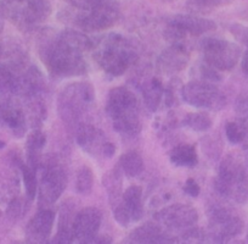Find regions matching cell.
<instances>
[{
	"label": "cell",
	"instance_id": "obj_1",
	"mask_svg": "<svg viewBox=\"0 0 248 244\" xmlns=\"http://www.w3.org/2000/svg\"><path fill=\"white\" fill-rule=\"evenodd\" d=\"M40 54L45 66L55 76H79L87 71V64L83 60L82 50L67 42L61 35L45 44Z\"/></svg>",
	"mask_w": 248,
	"mask_h": 244
},
{
	"label": "cell",
	"instance_id": "obj_2",
	"mask_svg": "<svg viewBox=\"0 0 248 244\" xmlns=\"http://www.w3.org/2000/svg\"><path fill=\"white\" fill-rule=\"evenodd\" d=\"M114 130L122 135L137 136L141 130L139 107L134 93L128 88L116 87L109 90L106 105Z\"/></svg>",
	"mask_w": 248,
	"mask_h": 244
},
{
	"label": "cell",
	"instance_id": "obj_3",
	"mask_svg": "<svg viewBox=\"0 0 248 244\" xmlns=\"http://www.w3.org/2000/svg\"><path fill=\"white\" fill-rule=\"evenodd\" d=\"M216 188L219 194L233 198L236 202L248 200V167L240 157L229 154L221 161Z\"/></svg>",
	"mask_w": 248,
	"mask_h": 244
},
{
	"label": "cell",
	"instance_id": "obj_4",
	"mask_svg": "<svg viewBox=\"0 0 248 244\" xmlns=\"http://www.w3.org/2000/svg\"><path fill=\"white\" fill-rule=\"evenodd\" d=\"M94 59L109 75L121 76L134 63L137 54L125 38L112 35L95 50Z\"/></svg>",
	"mask_w": 248,
	"mask_h": 244
},
{
	"label": "cell",
	"instance_id": "obj_5",
	"mask_svg": "<svg viewBox=\"0 0 248 244\" xmlns=\"http://www.w3.org/2000/svg\"><path fill=\"white\" fill-rule=\"evenodd\" d=\"M1 13L21 31H32L51 13L47 0H3Z\"/></svg>",
	"mask_w": 248,
	"mask_h": 244
},
{
	"label": "cell",
	"instance_id": "obj_6",
	"mask_svg": "<svg viewBox=\"0 0 248 244\" xmlns=\"http://www.w3.org/2000/svg\"><path fill=\"white\" fill-rule=\"evenodd\" d=\"M94 100V89L87 82L68 85L60 93L57 105L60 116L68 125H79L78 122Z\"/></svg>",
	"mask_w": 248,
	"mask_h": 244
},
{
	"label": "cell",
	"instance_id": "obj_7",
	"mask_svg": "<svg viewBox=\"0 0 248 244\" xmlns=\"http://www.w3.org/2000/svg\"><path fill=\"white\" fill-rule=\"evenodd\" d=\"M118 17L119 5L116 0H97L88 10H78L75 23L88 32H97L112 27Z\"/></svg>",
	"mask_w": 248,
	"mask_h": 244
},
{
	"label": "cell",
	"instance_id": "obj_8",
	"mask_svg": "<svg viewBox=\"0 0 248 244\" xmlns=\"http://www.w3.org/2000/svg\"><path fill=\"white\" fill-rule=\"evenodd\" d=\"M40 166H43V170L39 185V202L44 205L54 204L66 190L67 176L56 159L47 157L44 164L40 162Z\"/></svg>",
	"mask_w": 248,
	"mask_h": 244
},
{
	"label": "cell",
	"instance_id": "obj_9",
	"mask_svg": "<svg viewBox=\"0 0 248 244\" xmlns=\"http://www.w3.org/2000/svg\"><path fill=\"white\" fill-rule=\"evenodd\" d=\"M202 52L206 63L216 70L226 71L235 68L241 50L233 43L218 38H206L202 42Z\"/></svg>",
	"mask_w": 248,
	"mask_h": 244
},
{
	"label": "cell",
	"instance_id": "obj_10",
	"mask_svg": "<svg viewBox=\"0 0 248 244\" xmlns=\"http://www.w3.org/2000/svg\"><path fill=\"white\" fill-rule=\"evenodd\" d=\"M181 97L189 105L200 109L219 110L225 105V97L218 87L201 81H192L184 86Z\"/></svg>",
	"mask_w": 248,
	"mask_h": 244
},
{
	"label": "cell",
	"instance_id": "obj_11",
	"mask_svg": "<svg viewBox=\"0 0 248 244\" xmlns=\"http://www.w3.org/2000/svg\"><path fill=\"white\" fill-rule=\"evenodd\" d=\"M209 224L217 242H228L243 229L242 220L225 208H214L209 215Z\"/></svg>",
	"mask_w": 248,
	"mask_h": 244
},
{
	"label": "cell",
	"instance_id": "obj_12",
	"mask_svg": "<svg viewBox=\"0 0 248 244\" xmlns=\"http://www.w3.org/2000/svg\"><path fill=\"white\" fill-rule=\"evenodd\" d=\"M155 217L157 222L166 228L170 231H181L196 225L199 214L195 208L189 205L174 204L162 209Z\"/></svg>",
	"mask_w": 248,
	"mask_h": 244
},
{
	"label": "cell",
	"instance_id": "obj_13",
	"mask_svg": "<svg viewBox=\"0 0 248 244\" xmlns=\"http://www.w3.org/2000/svg\"><path fill=\"white\" fill-rule=\"evenodd\" d=\"M101 219V212L94 207L84 208L77 212L73 221L75 241H78L79 243H92L99 231Z\"/></svg>",
	"mask_w": 248,
	"mask_h": 244
},
{
	"label": "cell",
	"instance_id": "obj_14",
	"mask_svg": "<svg viewBox=\"0 0 248 244\" xmlns=\"http://www.w3.org/2000/svg\"><path fill=\"white\" fill-rule=\"evenodd\" d=\"M55 214L51 210H40L31 219L26 228V237L31 243H45L51 234Z\"/></svg>",
	"mask_w": 248,
	"mask_h": 244
},
{
	"label": "cell",
	"instance_id": "obj_15",
	"mask_svg": "<svg viewBox=\"0 0 248 244\" xmlns=\"http://www.w3.org/2000/svg\"><path fill=\"white\" fill-rule=\"evenodd\" d=\"M169 25L178 28L184 35L189 33L192 35H201L203 33L211 32L217 28L214 21L199 17L195 15H178L174 16Z\"/></svg>",
	"mask_w": 248,
	"mask_h": 244
},
{
	"label": "cell",
	"instance_id": "obj_16",
	"mask_svg": "<svg viewBox=\"0 0 248 244\" xmlns=\"http://www.w3.org/2000/svg\"><path fill=\"white\" fill-rule=\"evenodd\" d=\"M76 138H77L78 144L90 154L102 153V148L106 143L104 133L99 128L88 125V123H79L77 126Z\"/></svg>",
	"mask_w": 248,
	"mask_h": 244
},
{
	"label": "cell",
	"instance_id": "obj_17",
	"mask_svg": "<svg viewBox=\"0 0 248 244\" xmlns=\"http://www.w3.org/2000/svg\"><path fill=\"white\" fill-rule=\"evenodd\" d=\"M130 241L135 243H171L178 242V239L168 237L157 224L146 222L132 232Z\"/></svg>",
	"mask_w": 248,
	"mask_h": 244
},
{
	"label": "cell",
	"instance_id": "obj_18",
	"mask_svg": "<svg viewBox=\"0 0 248 244\" xmlns=\"http://www.w3.org/2000/svg\"><path fill=\"white\" fill-rule=\"evenodd\" d=\"M0 121L4 122L17 137L25 135L26 119L21 109L8 104H0Z\"/></svg>",
	"mask_w": 248,
	"mask_h": 244
},
{
	"label": "cell",
	"instance_id": "obj_19",
	"mask_svg": "<svg viewBox=\"0 0 248 244\" xmlns=\"http://www.w3.org/2000/svg\"><path fill=\"white\" fill-rule=\"evenodd\" d=\"M72 216V208L67 204L63 205L61 212H60L59 231H57L56 237L52 239V243L67 244L75 242V234H73V221H75V217Z\"/></svg>",
	"mask_w": 248,
	"mask_h": 244
},
{
	"label": "cell",
	"instance_id": "obj_20",
	"mask_svg": "<svg viewBox=\"0 0 248 244\" xmlns=\"http://www.w3.org/2000/svg\"><path fill=\"white\" fill-rule=\"evenodd\" d=\"M46 143V137L39 130H35L27 138L28 165L37 171L42 162V152Z\"/></svg>",
	"mask_w": 248,
	"mask_h": 244
},
{
	"label": "cell",
	"instance_id": "obj_21",
	"mask_svg": "<svg viewBox=\"0 0 248 244\" xmlns=\"http://www.w3.org/2000/svg\"><path fill=\"white\" fill-rule=\"evenodd\" d=\"M187 63V54L180 47H173L159 57V65L164 71H179Z\"/></svg>",
	"mask_w": 248,
	"mask_h": 244
},
{
	"label": "cell",
	"instance_id": "obj_22",
	"mask_svg": "<svg viewBox=\"0 0 248 244\" xmlns=\"http://www.w3.org/2000/svg\"><path fill=\"white\" fill-rule=\"evenodd\" d=\"M142 191L138 186H130L123 193L124 204L129 210L132 221H139L144 215V208H142Z\"/></svg>",
	"mask_w": 248,
	"mask_h": 244
},
{
	"label": "cell",
	"instance_id": "obj_23",
	"mask_svg": "<svg viewBox=\"0 0 248 244\" xmlns=\"http://www.w3.org/2000/svg\"><path fill=\"white\" fill-rule=\"evenodd\" d=\"M170 161L176 166L194 167L197 164V153L194 145L180 144L170 153Z\"/></svg>",
	"mask_w": 248,
	"mask_h": 244
},
{
	"label": "cell",
	"instance_id": "obj_24",
	"mask_svg": "<svg viewBox=\"0 0 248 244\" xmlns=\"http://www.w3.org/2000/svg\"><path fill=\"white\" fill-rule=\"evenodd\" d=\"M122 170L128 177H137L141 174L144 169V161L139 153L137 152H128L121 157Z\"/></svg>",
	"mask_w": 248,
	"mask_h": 244
},
{
	"label": "cell",
	"instance_id": "obj_25",
	"mask_svg": "<svg viewBox=\"0 0 248 244\" xmlns=\"http://www.w3.org/2000/svg\"><path fill=\"white\" fill-rule=\"evenodd\" d=\"M142 94H144V100L146 106L151 111H155L159 106V104H161L162 97H163V87H162L161 82L158 80L154 78L151 82H149L145 86Z\"/></svg>",
	"mask_w": 248,
	"mask_h": 244
},
{
	"label": "cell",
	"instance_id": "obj_26",
	"mask_svg": "<svg viewBox=\"0 0 248 244\" xmlns=\"http://www.w3.org/2000/svg\"><path fill=\"white\" fill-rule=\"evenodd\" d=\"M18 90H20V78L14 75L10 68L0 65V94L17 93Z\"/></svg>",
	"mask_w": 248,
	"mask_h": 244
},
{
	"label": "cell",
	"instance_id": "obj_27",
	"mask_svg": "<svg viewBox=\"0 0 248 244\" xmlns=\"http://www.w3.org/2000/svg\"><path fill=\"white\" fill-rule=\"evenodd\" d=\"M184 125L197 132H204L212 127V120L206 112H192L185 117Z\"/></svg>",
	"mask_w": 248,
	"mask_h": 244
},
{
	"label": "cell",
	"instance_id": "obj_28",
	"mask_svg": "<svg viewBox=\"0 0 248 244\" xmlns=\"http://www.w3.org/2000/svg\"><path fill=\"white\" fill-rule=\"evenodd\" d=\"M94 186V174L92 169L88 166H83L78 171L77 179H76V188L77 192L83 195H88L92 193Z\"/></svg>",
	"mask_w": 248,
	"mask_h": 244
},
{
	"label": "cell",
	"instance_id": "obj_29",
	"mask_svg": "<svg viewBox=\"0 0 248 244\" xmlns=\"http://www.w3.org/2000/svg\"><path fill=\"white\" fill-rule=\"evenodd\" d=\"M21 172H22L26 194H27L28 199L33 200L35 198V195H37L38 191V181L37 176H35V170L32 169L28 164H21Z\"/></svg>",
	"mask_w": 248,
	"mask_h": 244
},
{
	"label": "cell",
	"instance_id": "obj_30",
	"mask_svg": "<svg viewBox=\"0 0 248 244\" xmlns=\"http://www.w3.org/2000/svg\"><path fill=\"white\" fill-rule=\"evenodd\" d=\"M225 3V0H187L186 9L192 14H207Z\"/></svg>",
	"mask_w": 248,
	"mask_h": 244
},
{
	"label": "cell",
	"instance_id": "obj_31",
	"mask_svg": "<svg viewBox=\"0 0 248 244\" xmlns=\"http://www.w3.org/2000/svg\"><path fill=\"white\" fill-rule=\"evenodd\" d=\"M225 133L228 139L233 144H238V143L242 142L246 136L245 128L236 122H229L225 126Z\"/></svg>",
	"mask_w": 248,
	"mask_h": 244
},
{
	"label": "cell",
	"instance_id": "obj_32",
	"mask_svg": "<svg viewBox=\"0 0 248 244\" xmlns=\"http://www.w3.org/2000/svg\"><path fill=\"white\" fill-rule=\"evenodd\" d=\"M112 211H113L114 219H116V221L118 222L121 226H128L129 222L132 221L129 210L127 209V207L124 204V200L112 205Z\"/></svg>",
	"mask_w": 248,
	"mask_h": 244
},
{
	"label": "cell",
	"instance_id": "obj_33",
	"mask_svg": "<svg viewBox=\"0 0 248 244\" xmlns=\"http://www.w3.org/2000/svg\"><path fill=\"white\" fill-rule=\"evenodd\" d=\"M23 214V203L20 198H14L6 209V217L11 221H17Z\"/></svg>",
	"mask_w": 248,
	"mask_h": 244
},
{
	"label": "cell",
	"instance_id": "obj_34",
	"mask_svg": "<svg viewBox=\"0 0 248 244\" xmlns=\"http://www.w3.org/2000/svg\"><path fill=\"white\" fill-rule=\"evenodd\" d=\"M230 32L232 33L233 37L237 38L240 42L248 47V28L241 25H233L230 27Z\"/></svg>",
	"mask_w": 248,
	"mask_h": 244
},
{
	"label": "cell",
	"instance_id": "obj_35",
	"mask_svg": "<svg viewBox=\"0 0 248 244\" xmlns=\"http://www.w3.org/2000/svg\"><path fill=\"white\" fill-rule=\"evenodd\" d=\"M236 111L243 119L248 120V95L238 98L237 103H236Z\"/></svg>",
	"mask_w": 248,
	"mask_h": 244
},
{
	"label": "cell",
	"instance_id": "obj_36",
	"mask_svg": "<svg viewBox=\"0 0 248 244\" xmlns=\"http://www.w3.org/2000/svg\"><path fill=\"white\" fill-rule=\"evenodd\" d=\"M184 191H185V193L191 195V197H197V195L200 194V186L197 185L195 179L189 178L187 181H186V185L185 187H184Z\"/></svg>",
	"mask_w": 248,
	"mask_h": 244
},
{
	"label": "cell",
	"instance_id": "obj_37",
	"mask_svg": "<svg viewBox=\"0 0 248 244\" xmlns=\"http://www.w3.org/2000/svg\"><path fill=\"white\" fill-rule=\"evenodd\" d=\"M114 152H116V147H114V144H112V143L109 142L105 143L104 148H102V154H104L105 157H111L112 155L114 154Z\"/></svg>",
	"mask_w": 248,
	"mask_h": 244
},
{
	"label": "cell",
	"instance_id": "obj_38",
	"mask_svg": "<svg viewBox=\"0 0 248 244\" xmlns=\"http://www.w3.org/2000/svg\"><path fill=\"white\" fill-rule=\"evenodd\" d=\"M241 65H242V70H243V72L247 73V75H248V49L246 50L245 55H243V57H242V63H241Z\"/></svg>",
	"mask_w": 248,
	"mask_h": 244
},
{
	"label": "cell",
	"instance_id": "obj_39",
	"mask_svg": "<svg viewBox=\"0 0 248 244\" xmlns=\"http://www.w3.org/2000/svg\"><path fill=\"white\" fill-rule=\"evenodd\" d=\"M5 147V142H3V140H0V149H1V148H4Z\"/></svg>",
	"mask_w": 248,
	"mask_h": 244
},
{
	"label": "cell",
	"instance_id": "obj_40",
	"mask_svg": "<svg viewBox=\"0 0 248 244\" xmlns=\"http://www.w3.org/2000/svg\"><path fill=\"white\" fill-rule=\"evenodd\" d=\"M1 56H3V47L0 45V59H1Z\"/></svg>",
	"mask_w": 248,
	"mask_h": 244
},
{
	"label": "cell",
	"instance_id": "obj_41",
	"mask_svg": "<svg viewBox=\"0 0 248 244\" xmlns=\"http://www.w3.org/2000/svg\"><path fill=\"white\" fill-rule=\"evenodd\" d=\"M1 215H3V214H1V211H0V219H1Z\"/></svg>",
	"mask_w": 248,
	"mask_h": 244
},
{
	"label": "cell",
	"instance_id": "obj_42",
	"mask_svg": "<svg viewBox=\"0 0 248 244\" xmlns=\"http://www.w3.org/2000/svg\"><path fill=\"white\" fill-rule=\"evenodd\" d=\"M247 241H248V233H247Z\"/></svg>",
	"mask_w": 248,
	"mask_h": 244
}]
</instances>
